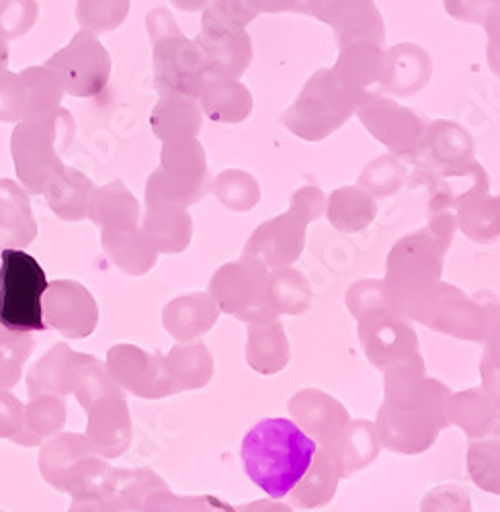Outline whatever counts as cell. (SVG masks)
<instances>
[{
    "instance_id": "6da1fadb",
    "label": "cell",
    "mask_w": 500,
    "mask_h": 512,
    "mask_svg": "<svg viewBox=\"0 0 500 512\" xmlns=\"http://www.w3.org/2000/svg\"><path fill=\"white\" fill-rule=\"evenodd\" d=\"M316 443L294 422L267 418L242 441V461L248 478L273 498L294 490L310 472Z\"/></svg>"
},
{
    "instance_id": "7a4b0ae2",
    "label": "cell",
    "mask_w": 500,
    "mask_h": 512,
    "mask_svg": "<svg viewBox=\"0 0 500 512\" xmlns=\"http://www.w3.org/2000/svg\"><path fill=\"white\" fill-rule=\"evenodd\" d=\"M0 326L11 332L44 330L48 277L31 254L7 248L0 256Z\"/></svg>"
},
{
    "instance_id": "3957f363",
    "label": "cell",
    "mask_w": 500,
    "mask_h": 512,
    "mask_svg": "<svg viewBox=\"0 0 500 512\" xmlns=\"http://www.w3.org/2000/svg\"><path fill=\"white\" fill-rule=\"evenodd\" d=\"M148 29L154 44L158 87L183 95L199 93L201 80L207 74V64L199 46L183 35L171 11L164 7L150 11Z\"/></svg>"
},
{
    "instance_id": "277c9868",
    "label": "cell",
    "mask_w": 500,
    "mask_h": 512,
    "mask_svg": "<svg viewBox=\"0 0 500 512\" xmlns=\"http://www.w3.org/2000/svg\"><path fill=\"white\" fill-rule=\"evenodd\" d=\"M302 15L335 29L341 48L353 41L384 44V19L373 0H306Z\"/></svg>"
},
{
    "instance_id": "5b68a950",
    "label": "cell",
    "mask_w": 500,
    "mask_h": 512,
    "mask_svg": "<svg viewBox=\"0 0 500 512\" xmlns=\"http://www.w3.org/2000/svg\"><path fill=\"white\" fill-rule=\"evenodd\" d=\"M52 66L64 74L72 91L87 95L99 91L109 78L111 58L95 33L82 29L52 58Z\"/></svg>"
},
{
    "instance_id": "8992f818",
    "label": "cell",
    "mask_w": 500,
    "mask_h": 512,
    "mask_svg": "<svg viewBox=\"0 0 500 512\" xmlns=\"http://www.w3.org/2000/svg\"><path fill=\"white\" fill-rule=\"evenodd\" d=\"M195 44L205 58L207 70L222 76H240L253 58V48H250V37L246 31L199 33Z\"/></svg>"
},
{
    "instance_id": "52a82bcc",
    "label": "cell",
    "mask_w": 500,
    "mask_h": 512,
    "mask_svg": "<svg viewBox=\"0 0 500 512\" xmlns=\"http://www.w3.org/2000/svg\"><path fill=\"white\" fill-rule=\"evenodd\" d=\"M259 15L246 0H210L203 7L201 33H238Z\"/></svg>"
},
{
    "instance_id": "ba28073f",
    "label": "cell",
    "mask_w": 500,
    "mask_h": 512,
    "mask_svg": "<svg viewBox=\"0 0 500 512\" xmlns=\"http://www.w3.org/2000/svg\"><path fill=\"white\" fill-rule=\"evenodd\" d=\"M130 7V0H78L76 21L91 33H107L128 19Z\"/></svg>"
},
{
    "instance_id": "9c48e42d",
    "label": "cell",
    "mask_w": 500,
    "mask_h": 512,
    "mask_svg": "<svg viewBox=\"0 0 500 512\" xmlns=\"http://www.w3.org/2000/svg\"><path fill=\"white\" fill-rule=\"evenodd\" d=\"M37 17V0H0V37L13 39L29 33Z\"/></svg>"
},
{
    "instance_id": "30bf717a",
    "label": "cell",
    "mask_w": 500,
    "mask_h": 512,
    "mask_svg": "<svg viewBox=\"0 0 500 512\" xmlns=\"http://www.w3.org/2000/svg\"><path fill=\"white\" fill-rule=\"evenodd\" d=\"M445 9L453 19L464 23H486L498 11V0H445Z\"/></svg>"
},
{
    "instance_id": "8fae6325",
    "label": "cell",
    "mask_w": 500,
    "mask_h": 512,
    "mask_svg": "<svg viewBox=\"0 0 500 512\" xmlns=\"http://www.w3.org/2000/svg\"><path fill=\"white\" fill-rule=\"evenodd\" d=\"M246 3L259 13L279 15V13H304L306 0H246Z\"/></svg>"
},
{
    "instance_id": "7c38bea8",
    "label": "cell",
    "mask_w": 500,
    "mask_h": 512,
    "mask_svg": "<svg viewBox=\"0 0 500 512\" xmlns=\"http://www.w3.org/2000/svg\"><path fill=\"white\" fill-rule=\"evenodd\" d=\"M210 3V0H171V5L183 13H197L203 11V7Z\"/></svg>"
},
{
    "instance_id": "4fadbf2b",
    "label": "cell",
    "mask_w": 500,
    "mask_h": 512,
    "mask_svg": "<svg viewBox=\"0 0 500 512\" xmlns=\"http://www.w3.org/2000/svg\"><path fill=\"white\" fill-rule=\"evenodd\" d=\"M7 62V44H5V37H0V66Z\"/></svg>"
}]
</instances>
